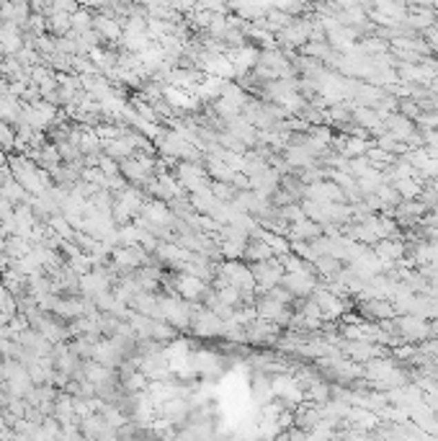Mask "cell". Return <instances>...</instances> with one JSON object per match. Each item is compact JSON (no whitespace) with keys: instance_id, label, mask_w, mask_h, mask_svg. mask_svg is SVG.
Listing matches in <instances>:
<instances>
[{"instance_id":"cell-1","label":"cell","mask_w":438,"mask_h":441,"mask_svg":"<svg viewBox=\"0 0 438 441\" xmlns=\"http://www.w3.org/2000/svg\"><path fill=\"white\" fill-rule=\"evenodd\" d=\"M194 304L181 297H160V320L170 328H188L194 320Z\"/></svg>"},{"instance_id":"cell-2","label":"cell","mask_w":438,"mask_h":441,"mask_svg":"<svg viewBox=\"0 0 438 441\" xmlns=\"http://www.w3.org/2000/svg\"><path fill=\"white\" fill-rule=\"evenodd\" d=\"M175 178H178V184L183 188H188L191 194H199V191H204L209 188L206 184V170L199 163H178L175 166Z\"/></svg>"},{"instance_id":"cell-3","label":"cell","mask_w":438,"mask_h":441,"mask_svg":"<svg viewBox=\"0 0 438 441\" xmlns=\"http://www.w3.org/2000/svg\"><path fill=\"white\" fill-rule=\"evenodd\" d=\"M255 279V286L263 289V292H273L276 286L281 284L283 279V266L276 264V261H266V264H253L250 266Z\"/></svg>"},{"instance_id":"cell-4","label":"cell","mask_w":438,"mask_h":441,"mask_svg":"<svg viewBox=\"0 0 438 441\" xmlns=\"http://www.w3.org/2000/svg\"><path fill=\"white\" fill-rule=\"evenodd\" d=\"M111 258H114V268H121V271H129V268H142V266L147 264L145 248H139V245H129V248L119 245V248H114Z\"/></svg>"},{"instance_id":"cell-5","label":"cell","mask_w":438,"mask_h":441,"mask_svg":"<svg viewBox=\"0 0 438 441\" xmlns=\"http://www.w3.org/2000/svg\"><path fill=\"white\" fill-rule=\"evenodd\" d=\"M175 292L181 300L186 302H194V300H201L206 294V282H201L199 276H191V274H178L175 279Z\"/></svg>"},{"instance_id":"cell-6","label":"cell","mask_w":438,"mask_h":441,"mask_svg":"<svg viewBox=\"0 0 438 441\" xmlns=\"http://www.w3.org/2000/svg\"><path fill=\"white\" fill-rule=\"evenodd\" d=\"M93 31L101 39L117 41L119 37H124V21L114 19V16H93Z\"/></svg>"},{"instance_id":"cell-7","label":"cell","mask_w":438,"mask_h":441,"mask_svg":"<svg viewBox=\"0 0 438 441\" xmlns=\"http://www.w3.org/2000/svg\"><path fill=\"white\" fill-rule=\"evenodd\" d=\"M281 286L289 289L292 294H307L310 289H315V276L310 271H302V274H289L281 279Z\"/></svg>"},{"instance_id":"cell-8","label":"cell","mask_w":438,"mask_h":441,"mask_svg":"<svg viewBox=\"0 0 438 441\" xmlns=\"http://www.w3.org/2000/svg\"><path fill=\"white\" fill-rule=\"evenodd\" d=\"M243 255L248 258V261H253V264H266V261H273V255H276V253H273L271 248L263 243V240L253 237V240H248Z\"/></svg>"},{"instance_id":"cell-9","label":"cell","mask_w":438,"mask_h":441,"mask_svg":"<svg viewBox=\"0 0 438 441\" xmlns=\"http://www.w3.org/2000/svg\"><path fill=\"white\" fill-rule=\"evenodd\" d=\"M399 328H402V333L408 335V338H423V335H428V325L423 323L420 317H402L399 320Z\"/></svg>"},{"instance_id":"cell-10","label":"cell","mask_w":438,"mask_h":441,"mask_svg":"<svg viewBox=\"0 0 438 441\" xmlns=\"http://www.w3.org/2000/svg\"><path fill=\"white\" fill-rule=\"evenodd\" d=\"M377 255H379V258H390V261H395V258L402 255V245L392 243V240H381L379 248H377Z\"/></svg>"}]
</instances>
